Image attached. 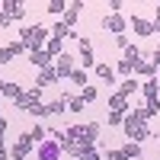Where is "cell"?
Listing matches in <instances>:
<instances>
[{"label": "cell", "instance_id": "6da1fadb", "mask_svg": "<svg viewBox=\"0 0 160 160\" xmlns=\"http://www.w3.org/2000/svg\"><path fill=\"white\" fill-rule=\"evenodd\" d=\"M19 42L26 45V51H38L42 45H48V29L45 26H26L19 32Z\"/></svg>", "mask_w": 160, "mask_h": 160}, {"label": "cell", "instance_id": "7a4b0ae2", "mask_svg": "<svg viewBox=\"0 0 160 160\" xmlns=\"http://www.w3.org/2000/svg\"><path fill=\"white\" fill-rule=\"evenodd\" d=\"M122 128H125V138L128 141H144V138H151V128H148V122H144V118H138L135 112H128L125 115V122H122Z\"/></svg>", "mask_w": 160, "mask_h": 160}, {"label": "cell", "instance_id": "3957f363", "mask_svg": "<svg viewBox=\"0 0 160 160\" xmlns=\"http://www.w3.org/2000/svg\"><path fill=\"white\" fill-rule=\"evenodd\" d=\"M32 148H35V141H32V135H29V131H26V135H19V141L10 148V157H13V160H26Z\"/></svg>", "mask_w": 160, "mask_h": 160}, {"label": "cell", "instance_id": "277c9868", "mask_svg": "<svg viewBox=\"0 0 160 160\" xmlns=\"http://www.w3.org/2000/svg\"><path fill=\"white\" fill-rule=\"evenodd\" d=\"M51 68H55V74H58V80H64V77L71 80V74L77 71V68H74V58H71V55H58L55 61H51Z\"/></svg>", "mask_w": 160, "mask_h": 160}, {"label": "cell", "instance_id": "5b68a950", "mask_svg": "<svg viewBox=\"0 0 160 160\" xmlns=\"http://www.w3.org/2000/svg\"><path fill=\"white\" fill-rule=\"evenodd\" d=\"M80 10H83V3H80V0H74V3H68V10H64V26H68V29L74 32V26H77V19H80Z\"/></svg>", "mask_w": 160, "mask_h": 160}, {"label": "cell", "instance_id": "8992f818", "mask_svg": "<svg viewBox=\"0 0 160 160\" xmlns=\"http://www.w3.org/2000/svg\"><path fill=\"white\" fill-rule=\"evenodd\" d=\"M102 29H106V32L122 35V29H125V19L118 16V13H109V16H102Z\"/></svg>", "mask_w": 160, "mask_h": 160}, {"label": "cell", "instance_id": "52a82bcc", "mask_svg": "<svg viewBox=\"0 0 160 160\" xmlns=\"http://www.w3.org/2000/svg\"><path fill=\"white\" fill-rule=\"evenodd\" d=\"M29 61H32V68H38V71H45V68H51V58L45 48H38V51H29Z\"/></svg>", "mask_w": 160, "mask_h": 160}, {"label": "cell", "instance_id": "ba28073f", "mask_svg": "<svg viewBox=\"0 0 160 160\" xmlns=\"http://www.w3.org/2000/svg\"><path fill=\"white\" fill-rule=\"evenodd\" d=\"M58 157H61V144L58 141H45L38 148V160H58Z\"/></svg>", "mask_w": 160, "mask_h": 160}, {"label": "cell", "instance_id": "9c48e42d", "mask_svg": "<svg viewBox=\"0 0 160 160\" xmlns=\"http://www.w3.org/2000/svg\"><path fill=\"white\" fill-rule=\"evenodd\" d=\"M131 26H135V32H138V35H144V38H151V35H154V22H151V19L131 16Z\"/></svg>", "mask_w": 160, "mask_h": 160}, {"label": "cell", "instance_id": "30bf717a", "mask_svg": "<svg viewBox=\"0 0 160 160\" xmlns=\"http://www.w3.org/2000/svg\"><path fill=\"white\" fill-rule=\"evenodd\" d=\"M109 112H122V115H128V99L122 96V93H112V96H109Z\"/></svg>", "mask_w": 160, "mask_h": 160}, {"label": "cell", "instance_id": "8fae6325", "mask_svg": "<svg viewBox=\"0 0 160 160\" xmlns=\"http://www.w3.org/2000/svg\"><path fill=\"white\" fill-rule=\"evenodd\" d=\"M135 74H141V77H148V80H157V74H160V71L154 68L151 61H144V58H141V61L135 64Z\"/></svg>", "mask_w": 160, "mask_h": 160}, {"label": "cell", "instance_id": "7c38bea8", "mask_svg": "<svg viewBox=\"0 0 160 160\" xmlns=\"http://www.w3.org/2000/svg\"><path fill=\"white\" fill-rule=\"evenodd\" d=\"M141 96L144 99H160V83L157 80H144L141 83Z\"/></svg>", "mask_w": 160, "mask_h": 160}, {"label": "cell", "instance_id": "4fadbf2b", "mask_svg": "<svg viewBox=\"0 0 160 160\" xmlns=\"http://www.w3.org/2000/svg\"><path fill=\"white\" fill-rule=\"evenodd\" d=\"M51 83H58V74H55V68H45V71H38V83L35 87H51Z\"/></svg>", "mask_w": 160, "mask_h": 160}, {"label": "cell", "instance_id": "5bb4252c", "mask_svg": "<svg viewBox=\"0 0 160 160\" xmlns=\"http://www.w3.org/2000/svg\"><path fill=\"white\" fill-rule=\"evenodd\" d=\"M0 96H3V99H10V102H16V99L22 96V87H19V83H3Z\"/></svg>", "mask_w": 160, "mask_h": 160}, {"label": "cell", "instance_id": "9a60e30c", "mask_svg": "<svg viewBox=\"0 0 160 160\" xmlns=\"http://www.w3.org/2000/svg\"><path fill=\"white\" fill-rule=\"evenodd\" d=\"M45 109H48V115H64V109H68V99H64V96L48 99V102H45Z\"/></svg>", "mask_w": 160, "mask_h": 160}, {"label": "cell", "instance_id": "2e32d148", "mask_svg": "<svg viewBox=\"0 0 160 160\" xmlns=\"http://www.w3.org/2000/svg\"><path fill=\"white\" fill-rule=\"evenodd\" d=\"M118 93H122V96L128 99V96H135V93H141V83H138V80H135V77H128V80H125V83H122V87H118Z\"/></svg>", "mask_w": 160, "mask_h": 160}, {"label": "cell", "instance_id": "e0dca14e", "mask_svg": "<svg viewBox=\"0 0 160 160\" xmlns=\"http://www.w3.org/2000/svg\"><path fill=\"white\" fill-rule=\"evenodd\" d=\"M122 157H125V160H138V157H141V144L125 141V144H122Z\"/></svg>", "mask_w": 160, "mask_h": 160}, {"label": "cell", "instance_id": "ac0fdd59", "mask_svg": "<svg viewBox=\"0 0 160 160\" xmlns=\"http://www.w3.org/2000/svg\"><path fill=\"white\" fill-rule=\"evenodd\" d=\"M96 77L106 80V83H115V71L109 68V64H96Z\"/></svg>", "mask_w": 160, "mask_h": 160}, {"label": "cell", "instance_id": "d6986e66", "mask_svg": "<svg viewBox=\"0 0 160 160\" xmlns=\"http://www.w3.org/2000/svg\"><path fill=\"white\" fill-rule=\"evenodd\" d=\"M71 83H74V87H80V90L90 87V83H87V71H83V68H77V71L71 74Z\"/></svg>", "mask_w": 160, "mask_h": 160}, {"label": "cell", "instance_id": "ffe728a7", "mask_svg": "<svg viewBox=\"0 0 160 160\" xmlns=\"http://www.w3.org/2000/svg\"><path fill=\"white\" fill-rule=\"evenodd\" d=\"M115 74H122V77H131V74H135V64H131V61H118V68H115Z\"/></svg>", "mask_w": 160, "mask_h": 160}, {"label": "cell", "instance_id": "44dd1931", "mask_svg": "<svg viewBox=\"0 0 160 160\" xmlns=\"http://www.w3.org/2000/svg\"><path fill=\"white\" fill-rule=\"evenodd\" d=\"M125 61L138 64V61H141V48H138V45H128V48H125Z\"/></svg>", "mask_w": 160, "mask_h": 160}, {"label": "cell", "instance_id": "7402d4cb", "mask_svg": "<svg viewBox=\"0 0 160 160\" xmlns=\"http://www.w3.org/2000/svg\"><path fill=\"white\" fill-rule=\"evenodd\" d=\"M45 51H48L51 58H58V55H64V51H61V42H58V38H48V45H45Z\"/></svg>", "mask_w": 160, "mask_h": 160}, {"label": "cell", "instance_id": "603a6c76", "mask_svg": "<svg viewBox=\"0 0 160 160\" xmlns=\"http://www.w3.org/2000/svg\"><path fill=\"white\" fill-rule=\"evenodd\" d=\"M29 115H35V118H42V115H48V109H45V102H32L29 109H26Z\"/></svg>", "mask_w": 160, "mask_h": 160}, {"label": "cell", "instance_id": "cb8c5ba5", "mask_svg": "<svg viewBox=\"0 0 160 160\" xmlns=\"http://www.w3.org/2000/svg\"><path fill=\"white\" fill-rule=\"evenodd\" d=\"M99 131H102V125H99V122H90V125H87V138H90L93 144H96V138H99Z\"/></svg>", "mask_w": 160, "mask_h": 160}, {"label": "cell", "instance_id": "d4e9b609", "mask_svg": "<svg viewBox=\"0 0 160 160\" xmlns=\"http://www.w3.org/2000/svg\"><path fill=\"white\" fill-rule=\"evenodd\" d=\"M83 106H87L83 96H71V99H68V109H71V112H83Z\"/></svg>", "mask_w": 160, "mask_h": 160}, {"label": "cell", "instance_id": "484cf974", "mask_svg": "<svg viewBox=\"0 0 160 160\" xmlns=\"http://www.w3.org/2000/svg\"><path fill=\"white\" fill-rule=\"evenodd\" d=\"M64 10H68L64 0H48V13H55V16H58V13H64Z\"/></svg>", "mask_w": 160, "mask_h": 160}, {"label": "cell", "instance_id": "4316f807", "mask_svg": "<svg viewBox=\"0 0 160 160\" xmlns=\"http://www.w3.org/2000/svg\"><path fill=\"white\" fill-rule=\"evenodd\" d=\"M144 112H148V115L154 118V115L160 112V99H148V102H144Z\"/></svg>", "mask_w": 160, "mask_h": 160}, {"label": "cell", "instance_id": "83f0119b", "mask_svg": "<svg viewBox=\"0 0 160 160\" xmlns=\"http://www.w3.org/2000/svg\"><path fill=\"white\" fill-rule=\"evenodd\" d=\"M102 157H106V160H125V157H122V148H106Z\"/></svg>", "mask_w": 160, "mask_h": 160}, {"label": "cell", "instance_id": "f1b7e54d", "mask_svg": "<svg viewBox=\"0 0 160 160\" xmlns=\"http://www.w3.org/2000/svg\"><path fill=\"white\" fill-rule=\"evenodd\" d=\"M122 122H125L122 112H106V125H122Z\"/></svg>", "mask_w": 160, "mask_h": 160}, {"label": "cell", "instance_id": "f546056e", "mask_svg": "<svg viewBox=\"0 0 160 160\" xmlns=\"http://www.w3.org/2000/svg\"><path fill=\"white\" fill-rule=\"evenodd\" d=\"M80 96H83V102H93V99H96V87H83Z\"/></svg>", "mask_w": 160, "mask_h": 160}, {"label": "cell", "instance_id": "4dcf8cb0", "mask_svg": "<svg viewBox=\"0 0 160 160\" xmlns=\"http://www.w3.org/2000/svg\"><path fill=\"white\" fill-rule=\"evenodd\" d=\"M29 135H32V141H35V144H38V141H42V138H45V135H48V131H45V128H42V125H32V131H29Z\"/></svg>", "mask_w": 160, "mask_h": 160}, {"label": "cell", "instance_id": "1f68e13d", "mask_svg": "<svg viewBox=\"0 0 160 160\" xmlns=\"http://www.w3.org/2000/svg\"><path fill=\"white\" fill-rule=\"evenodd\" d=\"M13 58H16V55L10 51V45H7V48H0V64H10Z\"/></svg>", "mask_w": 160, "mask_h": 160}, {"label": "cell", "instance_id": "d6a6232c", "mask_svg": "<svg viewBox=\"0 0 160 160\" xmlns=\"http://www.w3.org/2000/svg\"><path fill=\"white\" fill-rule=\"evenodd\" d=\"M10 51H13V55H22L26 45H22V42H10Z\"/></svg>", "mask_w": 160, "mask_h": 160}, {"label": "cell", "instance_id": "836d02e7", "mask_svg": "<svg viewBox=\"0 0 160 160\" xmlns=\"http://www.w3.org/2000/svg\"><path fill=\"white\" fill-rule=\"evenodd\" d=\"M148 61H151V64H154V68L160 71V48H157V51H151V58H148Z\"/></svg>", "mask_w": 160, "mask_h": 160}, {"label": "cell", "instance_id": "e575fe53", "mask_svg": "<svg viewBox=\"0 0 160 160\" xmlns=\"http://www.w3.org/2000/svg\"><path fill=\"white\" fill-rule=\"evenodd\" d=\"M80 160H102V154H99V151H87Z\"/></svg>", "mask_w": 160, "mask_h": 160}, {"label": "cell", "instance_id": "d590c367", "mask_svg": "<svg viewBox=\"0 0 160 160\" xmlns=\"http://www.w3.org/2000/svg\"><path fill=\"white\" fill-rule=\"evenodd\" d=\"M115 45H118V48H122V51H125V48H128L131 42H128V38H125V35H115Z\"/></svg>", "mask_w": 160, "mask_h": 160}, {"label": "cell", "instance_id": "8d00e7d4", "mask_svg": "<svg viewBox=\"0 0 160 160\" xmlns=\"http://www.w3.org/2000/svg\"><path fill=\"white\" fill-rule=\"evenodd\" d=\"M7 157H10V151H7V148H0V160H7Z\"/></svg>", "mask_w": 160, "mask_h": 160}, {"label": "cell", "instance_id": "74e56055", "mask_svg": "<svg viewBox=\"0 0 160 160\" xmlns=\"http://www.w3.org/2000/svg\"><path fill=\"white\" fill-rule=\"evenodd\" d=\"M0 128H3V131H7V118H3V115H0Z\"/></svg>", "mask_w": 160, "mask_h": 160}, {"label": "cell", "instance_id": "f35d334b", "mask_svg": "<svg viewBox=\"0 0 160 160\" xmlns=\"http://www.w3.org/2000/svg\"><path fill=\"white\" fill-rule=\"evenodd\" d=\"M157 19H160V3H157Z\"/></svg>", "mask_w": 160, "mask_h": 160}, {"label": "cell", "instance_id": "ab89813d", "mask_svg": "<svg viewBox=\"0 0 160 160\" xmlns=\"http://www.w3.org/2000/svg\"><path fill=\"white\" fill-rule=\"evenodd\" d=\"M0 19H3V7H0Z\"/></svg>", "mask_w": 160, "mask_h": 160}, {"label": "cell", "instance_id": "60d3db41", "mask_svg": "<svg viewBox=\"0 0 160 160\" xmlns=\"http://www.w3.org/2000/svg\"><path fill=\"white\" fill-rule=\"evenodd\" d=\"M157 83H160V74H157Z\"/></svg>", "mask_w": 160, "mask_h": 160}]
</instances>
